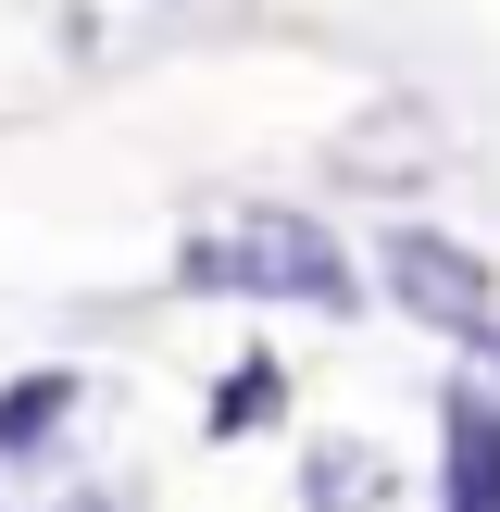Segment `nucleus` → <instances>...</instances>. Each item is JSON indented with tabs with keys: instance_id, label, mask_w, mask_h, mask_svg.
<instances>
[{
	"instance_id": "obj_1",
	"label": "nucleus",
	"mask_w": 500,
	"mask_h": 512,
	"mask_svg": "<svg viewBox=\"0 0 500 512\" xmlns=\"http://www.w3.org/2000/svg\"><path fill=\"white\" fill-rule=\"evenodd\" d=\"M188 288H250V300H313V313H350V250L325 238L313 213H238L213 238H188Z\"/></svg>"
},
{
	"instance_id": "obj_4",
	"label": "nucleus",
	"mask_w": 500,
	"mask_h": 512,
	"mask_svg": "<svg viewBox=\"0 0 500 512\" xmlns=\"http://www.w3.org/2000/svg\"><path fill=\"white\" fill-rule=\"evenodd\" d=\"M288 413V375L250 350V363H225V388H213V438H238V425H275Z\"/></svg>"
},
{
	"instance_id": "obj_3",
	"label": "nucleus",
	"mask_w": 500,
	"mask_h": 512,
	"mask_svg": "<svg viewBox=\"0 0 500 512\" xmlns=\"http://www.w3.org/2000/svg\"><path fill=\"white\" fill-rule=\"evenodd\" d=\"M438 500L450 512H500V400L488 388L438 400Z\"/></svg>"
},
{
	"instance_id": "obj_2",
	"label": "nucleus",
	"mask_w": 500,
	"mask_h": 512,
	"mask_svg": "<svg viewBox=\"0 0 500 512\" xmlns=\"http://www.w3.org/2000/svg\"><path fill=\"white\" fill-rule=\"evenodd\" d=\"M375 275L400 288V313H425L438 338H463V350H488V363H500V288H488V263H475L463 238H438V225H388Z\"/></svg>"
},
{
	"instance_id": "obj_5",
	"label": "nucleus",
	"mask_w": 500,
	"mask_h": 512,
	"mask_svg": "<svg viewBox=\"0 0 500 512\" xmlns=\"http://www.w3.org/2000/svg\"><path fill=\"white\" fill-rule=\"evenodd\" d=\"M75 413V375H13L0 388V450H25V438H50V425Z\"/></svg>"
}]
</instances>
